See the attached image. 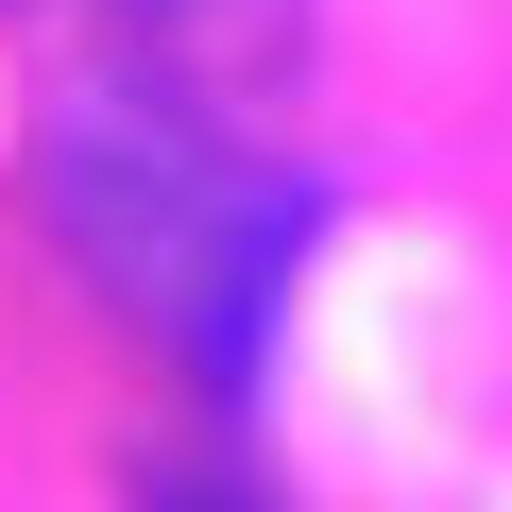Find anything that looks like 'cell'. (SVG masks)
Instances as JSON below:
<instances>
[{"label": "cell", "instance_id": "cell-1", "mask_svg": "<svg viewBox=\"0 0 512 512\" xmlns=\"http://www.w3.org/2000/svg\"><path fill=\"white\" fill-rule=\"evenodd\" d=\"M52 222L86 239V274L154 342H188L205 376L256 359V325H274L291 256H308V188L291 171H239L171 103H69L52 120Z\"/></svg>", "mask_w": 512, "mask_h": 512}]
</instances>
